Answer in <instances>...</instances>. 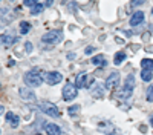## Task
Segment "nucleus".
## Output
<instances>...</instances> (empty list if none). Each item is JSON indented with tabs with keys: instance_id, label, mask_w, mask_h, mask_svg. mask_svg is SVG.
<instances>
[{
	"instance_id": "1",
	"label": "nucleus",
	"mask_w": 153,
	"mask_h": 135,
	"mask_svg": "<svg viewBox=\"0 0 153 135\" xmlns=\"http://www.w3.org/2000/svg\"><path fill=\"white\" fill-rule=\"evenodd\" d=\"M23 80H25V83H26L29 88H38V86H42V83H43L42 71L37 69V68L32 69V71H28L23 75Z\"/></svg>"
},
{
	"instance_id": "2",
	"label": "nucleus",
	"mask_w": 153,
	"mask_h": 135,
	"mask_svg": "<svg viewBox=\"0 0 153 135\" xmlns=\"http://www.w3.org/2000/svg\"><path fill=\"white\" fill-rule=\"evenodd\" d=\"M63 40V32L60 29H55V31H49L46 32L43 37H42V42L46 43V45H57Z\"/></svg>"
},
{
	"instance_id": "3",
	"label": "nucleus",
	"mask_w": 153,
	"mask_h": 135,
	"mask_svg": "<svg viewBox=\"0 0 153 135\" xmlns=\"http://www.w3.org/2000/svg\"><path fill=\"white\" fill-rule=\"evenodd\" d=\"M120 72L118 71H115V72H112L110 75L106 78V81H104V86H106V89H109V91H115L118 88V84H120Z\"/></svg>"
},
{
	"instance_id": "4",
	"label": "nucleus",
	"mask_w": 153,
	"mask_h": 135,
	"mask_svg": "<svg viewBox=\"0 0 153 135\" xmlns=\"http://www.w3.org/2000/svg\"><path fill=\"white\" fill-rule=\"evenodd\" d=\"M76 89H78V88H76L74 83L68 81V83L65 84V88H63V98H65L66 101L74 100V98L76 97Z\"/></svg>"
},
{
	"instance_id": "5",
	"label": "nucleus",
	"mask_w": 153,
	"mask_h": 135,
	"mask_svg": "<svg viewBox=\"0 0 153 135\" xmlns=\"http://www.w3.org/2000/svg\"><path fill=\"white\" fill-rule=\"evenodd\" d=\"M40 109L43 110V112L46 114V115H49V117H60V110H58V107L54 104V103H49V101H43L42 104H40Z\"/></svg>"
},
{
	"instance_id": "6",
	"label": "nucleus",
	"mask_w": 153,
	"mask_h": 135,
	"mask_svg": "<svg viewBox=\"0 0 153 135\" xmlns=\"http://www.w3.org/2000/svg\"><path fill=\"white\" fill-rule=\"evenodd\" d=\"M94 83V78L92 77H89L87 74H78V75H76V78H75V86L78 89H81V88H89V86H91Z\"/></svg>"
},
{
	"instance_id": "7",
	"label": "nucleus",
	"mask_w": 153,
	"mask_h": 135,
	"mask_svg": "<svg viewBox=\"0 0 153 135\" xmlns=\"http://www.w3.org/2000/svg\"><path fill=\"white\" fill-rule=\"evenodd\" d=\"M45 80H46V83H48V84H51V86H55V84H58V83L63 80V75H61L60 72L52 71V72H48V74H46Z\"/></svg>"
},
{
	"instance_id": "8",
	"label": "nucleus",
	"mask_w": 153,
	"mask_h": 135,
	"mask_svg": "<svg viewBox=\"0 0 153 135\" xmlns=\"http://www.w3.org/2000/svg\"><path fill=\"white\" fill-rule=\"evenodd\" d=\"M98 131L103 132L106 135H115V132H117V128H115L110 121H101L98 125Z\"/></svg>"
},
{
	"instance_id": "9",
	"label": "nucleus",
	"mask_w": 153,
	"mask_h": 135,
	"mask_svg": "<svg viewBox=\"0 0 153 135\" xmlns=\"http://www.w3.org/2000/svg\"><path fill=\"white\" fill-rule=\"evenodd\" d=\"M19 94H20V97L23 98V100H26V101H34L35 100V94L28 88H19Z\"/></svg>"
},
{
	"instance_id": "10",
	"label": "nucleus",
	"mask_w": 153,
	"mask_h": 135,
	"mask_svg": "<svg viewBox=\"0 0 153 135\" xmlns=\"http://www.w3.org/2000/svg\"><path fill=\"white\" fill-rule=\"evenodd\" d=\"M45 129H46V134H48V135H61L60 126L54 125V123H46V125H45Z\"/></svg>"
},
{
	"instance_id": "11",
	"label": "nucleus",
	"mask_w": 153,
	"mask_h": 135,
	"mask_svg": "<svg viewBox=\"0 0 153 135\" xmlns=\"http://www.w3.org/2000/svg\"><path fill=\"white\" fill-rule=\"evenodd\" d=\"M17 42V37L16 35H9V34H2V45L3 48H9Z\"/></svg>"
},
{
	"instance_id": "12",
	"label": "nucleus",
	"mask_w": 153,
	"mask_h": 135,
	"mask_svg": "<svg viewBox=\"0 0 153 135\" xmlns=\"http://www.w3.org/2000/svg\"><path fill=\"white\" fill-rule=\"evenodd\" d=\"M143 22H144V12L143 11H136L135 14L132 16V19H130L132 26H138V25H141Z\"/></svg>"
},
{
	"instance_id": "13",
	"label": "nucleus",
	"mask_w": 153,
	"mask_h": 135,
	"mask_svg": "<svg viewBox=\"0 0 153 135\" xmlns=\"http://www.w3.org/2000/svg\"><path fill=\"white\" fill-rule=\"evenodd\" d=\"M5 118H6V121L9 123L12 128H17V126H19V123H20V118H19L14 112H6Z\"/></svg>"
},
{
	"instance_id": "14",
	"label": "nucleus",
	"mask_w": 153,
	"mask_h": 135,
	"mask_svg": "<svg viewBox=\"0 0 153 135\" xmlns=\"http://www.w3.org/2000/svg\"><path fill=\"white\" fill-rule=\"evenodd\" d=\"M132 94H133V88H129V86H124V88L118 92V97H121V98H129Z\"/></svg>"
},
{
	"instance_id": "15",
	"label": "nucleus",
	"mask_w": 153,
	"mask_h": 135,
	"mask_svg": "<svg viewBox=\"0 0 153 135\" xmlns=\"http://www.w3.org/2000/svg\"><path fill=\"white\" fill-rule=\"evenodd\" d=\"M92 63L97 65V66H106V65H107V60H106L103 55H97V57L92 58Z\"/></svg>"
},
{
	"instance_id": "16",
	"label": "nucleus",
	"mask_w": 153,
	"mask_h": 135,
	"mask_svg": "<svg viewBox=\"0 0 153 135\" xmlns=\"http://www.w3.org/2000/svg\"><path fill=\"white\" fill-rule=\"evenodd\" d=\"M31 31V23L29 22H20V34L22 35H25V34H28Z\"/></svg>"
},
{
	"instance_id": "17",
	"label": "nucleus",
	"mask_w": 153,
	"mask_h": 135,
	"mask_svg": "<svg viewBox=\"0 0 153 135\" xmlns=\"http://www.w3.org/2000/svg\"><path fill=\"white\" fill-rule=\"evenodd\" d=\"M126 57H127L126 52H123V51H121V52H117V54H115V57H113V63H115V65L123 63V61L126 60Z\"/></svg>"
},
{
	"instance_id": "18",
	"label": "nucleus",
	"mask_w": 153,
	"mask_h": 135,
	"mask_svg": "<svg viewBox=\"0 0 153 135\" xmlns=\"http://www.w3.org/2000/svg\"><path fill=\"white\" fill-rule=\"evenodd\" d=\"M141 68H144V69H147V71H152V68H153V60H150V58L141 60Z\"/></svg>"
},
{
	"instance_id": "19",
	"label": "nucleus",
	"mask_w": 153,
	"mask_h": 135,
	"mask_svg": "<svg viewBox=\"0 0 153 135\" xmlns=\"http://www.w3.org/2000/svg\"><path fill=\"white\" fill-rule=\"evenodd\" d=\"M43 8H45V5H42V3H37L34 8H31V14H32V16L40 14V12L43 11Z\"/></svg>"
},
{
	"instance_id": "20",
	"label": "nucleus",
	"mask_w": 153,
	"mask_h": 135,
	"mask_svg": "<svg viewBox=\"0 0 153 135\" xmlns=\"http://www.w3.org/2000/svg\"><path fill=\"white\" fill-rule=\"evenodd\" d=\"M141 78H143L144 81H150V80H152V71L143 69V71H141Z\"/></svg>"
},
{
	"instance_id": "21",
	"label": "nucleus",
	"mask_w": 153,
	"mask_h": 135,
	"mask_svg": "<svg viewBox=\"0 0 153 135\" xmlns=\"http://www.w3.org/2000/svg\"><path fill=\"white\" fill-rule=\"evenodd\" d=\"M104 88H106L104 84H98L97 88L92 91V92H94V95H95V97H101V95H103V89H104Z\"/></svg>"
},
{
	"instance_id": "22",
	"label": "nucleus",
	"mask_w": 153,
	"mask_h": 135,
	"mask_svg": "<svg viewBox=\"0 0 153 135\" xmlns=\"http://www.w3.org/2000/svg\"><path fill=\"white\" fill-rule=\"evenodd\" d=\"M124 86H129V88H135V77L132 75H127V78H126V84Z\"/></svg>"
},
{
	"instance_id": "23",
	"label": "nucleus",
	"mask_w": 153,
	"mask_h": 135,
	"mask_svg": "<svg viewBox=\"0 0 153 135\" xmlns=\"http://www.w3.org/2000/svg\"><path fill=\"white\" fill-rule=\"evenodd\" d=\"M78 110H80V104H74V106H71V107H68V114L69 115H75L76 112H78Z\"/></svg>"
},
{
	"instance_id": "24",
	"label": "nucleus",
	"mask_w": 153,
	"mask_h": 135,
	"mask_svg": "<svg viewBox=\"0 0 153 135\" xmlns=\"http://www.w3.org/2000/svg\"><path fill=\"white\" fill-rule=\"evenodd\" d=\"M146 98H147V101H153V86H149L147 94H146Z\"/></svg>"
},
{
	"instance_id": "25",
	"label": "nucleus",
	"mask_w": 153,
	"mask_h": 135,
	"mask_svg": "<svg viewBox=\"0 0 153 135\" xmlns=\"http://www.w3.org/2000/svg\"><path fill=\"white\" fill-rule=\"evenodd\" d=\"M37 2H38V0H23L25 6H29V8H34L37 5Z\"/></svg>"
},
{
	"instance_id": "26",
	"label": "nucleus",
	"mask_w": 153,
	"mask_h": 135,
	"mask_svg": "<svg viewBox=\"0 0 153 135\" xmlns=\"http://www.w3.org/2000/svg\"><path fill=\"white\" fill-rule=\"evenodd\" d=\"M25 49H26V52H32V49H34L32 43H31V42H26V45H25Z\"/></svg>"
},
{
	"instance_id": "27",
	"label": "nucleus",
	"mask_w": 153,
	"mask_h": 135,
	"mask_svg": "<svg viewBox=\"0 0 153 135\" xmlns=\"http://www.w3.org/2000/svg\"><path fill=\"white\" fill-rule=\"evenodd\" d=\"M146 0H132V6H141Z\"/></svg>"
},
{
	"instance_id": "28",
	"label": "nucleus",
	"mask_w": 153,
	"mask_h": 135,
	"mask_svg": "<svg viewBox=\"0 0 153 135\" xmlns=\"http://www.w3.org/2000/svg\"><path fill=\"white\" fill-rule=\"evenodd\" d=\"M94 51H95V48H94V46H87V48L84 49V52H86L87 55H89V54H92Z\"/></svg>"
},
{
	"instance_id": "29",
	"label": "nucleus",
	"mask_w": 153,
	"mask_h": 135,
	"mask_svg": "<svg viewBox=\"0 0 153 135\" xmlns=\"http://www.w3.org/2000/svg\"><path fill=\"white\" fill-rule=\"evenodd\" d=\"M139 131H141L143 134H146V132H147V128H146V126L143 125V126H139Z\"/></svg>"
},
{
	"instance_id": "30",
	"label": "nucleus",
	"mask_w": 153,
	"mask_h": 135,
	"mask_svg": "<svg viewBox=\"0 0 153 135\" xmlns=\"http://www.w3.org/2000/svg\"><path fill=\"white\" fill-rule=\"evenodd\" d=\"M150 125H152V126H153V115H152V117H150Z\"/></svg>"
},
{
	"instance_id": "31",
	"label": "nucleus",
	"mask_w": 153,
	"mask_h": 135,
	"mask_svg": "<svg viewBox=\"0 0 153 135\" xmlns=\"http://www.w3.org/2000/svg\"><path fill=\"white\" fill-rule=\"evenodd\" d=\"M152 16H153V9H152Z\"/></svg>"
},
{
	"instance_id": "32",
	"label": "nucleus",
	"mask_w": 153,
	"mask_h": 135,
	"mask_svg": "<svg viewBox=\"0 0 153 135\" xmlns=\"http://www.w3.org/2000/svg\"><path fill=\"white\" fill-rule=\"evenodd\" d=\"M35 135H42V134H35Z\"/></svg>"
}]
</instances>
